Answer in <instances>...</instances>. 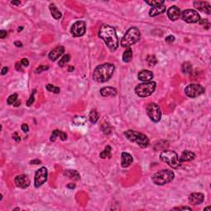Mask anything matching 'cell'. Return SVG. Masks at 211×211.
Wrapping results in <instances>:
<instances>
[{
  "instance_id": "6da1fadb",
  "label": "cell",
  "mask_w": 211,
  "mask_h": 211,
  "mask_svg": "<svg viewBox=\"0 0 211 211\" xmlns=\"http://www.w3.org/2000/svg\"><path fill=\"white\" fill-rule=\"evenodd\" d=\"M98 36L104 41L110 51H116L119 45V42H118L116 32L113 26L107 24L102 25L99 29Z\"/></svg>"
},
{
  "instance_id": "7a4b0ae2",
  "label": "cell",
  "mask_w": 211,
  "mask_h": 211,
  "mask_svg": "<svg viewBox=\"0 0 211 211\" xmlns=\"http://www.w3.org/2000/svg\"><path fill=\"white\" fill-rule=\"evenodd\" d=\"M115 71L113 64L106 63L98 65L93 71L92 79L97 82H105L111 78Z\"/></svg>"
},
{
  "instance_id": "3957f363",
  "label": "cell",
  "mask_w": 211,
  "mask_h": 211,
  "mask_svg": "<svg viewBox=\"0 0 211 211\" xmlns=\"http://www.w3.org/2000/svg\"><path fill=\"white\" fill-rule=\"evenodd\" d=\"M124 135L126 136V138L129 141L135 143L136 144L139 145L142 148H147L149 144V139L148 138V136L143 133L138 132L135 130H132V129L127 130L124 133Z\"/></svg>"
},
{
  "instance_id": "277c9868",
  "label": "cell",
  "mask_w": 211,
  "mask_h": 211,
  "mask_svg": "<svg viewBox=\"0 0 211 211\" xmlns=\"http://www.w3.org/2000/svg\"><path fill=\"white\" fill-rule=\"evenodd\" d=\"M140 39V32L135 26H132L127 30L126 34L121 39L120 45L122 47L129 48L136 42H138Z\"/></svg>"
},
{
  "instance_id": "5b68a950",
  "label": "cell",
  "mask_w": 211,
  "mask_h": 211,
  "mask_svg": "<svg viewBox=\"0 0 211 211\" xmlns=\"http://www.w3.org/2000/svg\"><path fill=\"white\" fill-rule=\"evenodd\" d=\"M174 173L169 169H163L157 172L152 176L153 182L158 186H164L167 183H170L174 179Z\"/></svg>"
},
{
  "instance_id": "8992f818",
  "label": "cell",
  "mask_w": 211,
  "mask_h": 211,
  "mask_svg": "<svg viewBox=\"0 0 211 211\" xmlns=\"http://www.w3.org/2000/svg\"><path fill=\"white\" fill-rule=\"evenodd\" d=\"M160 159L167 165H169L172 168L177 169L182 166V162L176 152L172 150H164L161 153Z\"/></svg>"
},
{
  "instance_id": "52a82bcc",
  "label": "cell",
  "mask_w": 211,
  "mask_h": 211,
  "mask_svg": "<svg viewBox=\"0 0 211 211\" xmlns=\"http://www.w3.org/2000/svg\"><path fill=\"white\" fill-rule=\"evenodd\" d=\"M156 82L154 81L139 83L135 88V92L137 96L140 98H147L154 92L156 89Z\"/></svg>"
},
{
  "instance_id": "ba28073f",
  "label": "cell",
  "mask_w": 211,
  "mask_h": 211,
  "mask_svg": "<svg viewBox=\"0 0 211 211\" xmlns=\"http://www.w3.org/2000/svg\"><path fill=\"white\" fill-rule=\"evenodd\" d=\"M146 112L148 116L150 118L152 121L155 123L159 122L162 118V111L160 107L154 102H150L146 107Z\"/></svg>"
},
{
  "instance_id": "9c48e42d",
  "label": "cell",
  "mask_w": 211,
  "mask_h": 211,
  "mask_svg": "<svg viewBox=\"0 0 211 211\" xmlns=\"http://www.w3.org/2000/svg\"><path fill=\"white\" fill-rule=\"evenodd\" d=\"M185 93L187 97L191 98H197L199 96L202 95L205 92V88L203 86L197 83H191L187 85L185 88Z\"/></svg>"
},
{
  "instance_id": "30bf717a",
  "label": "cell",
  "mask_w": 211,
  "mask_h": 211,
  "mask_svg": "<svg viewBox=\"0 0 211 211\" xmlns=\"http://www.w3.org/2000/svg\"><path fill=\"white\" fill-rule=\"evenodd\" d=\"M181 17L187 23H196L200 22V16L195 10L186 9L181 13Z\"/></svg>"
},
{
  "instance_id": "8fae6325",
  "label": "cell",
  "mask_w": 211,
  "mask_h": 211,
  "mask_svg": "<svg viewBox=\"0 0 211 211\" xmlns=\"http://www.w3.org/2000/svg\"><path fill=\"white\" fill-rule=\"evenodd\" d=\"M48 177V172L46 167H42L36 172L34 185L36 188L41 186L45 182H46Z\"/></svg>"
},
{
  "instance_id": "7c38bea8",
  "label": "cell",
  "mask_w": 211,
  "mask_h": 211,
  "mask_svg": "<svg viewBox=\"0 0 211 211\" xmlns=\"http://www.w3.org/2000/svg\"><path fill=\"white\" fill-rule=\"evenodd\" d=\"M70 32L73 36L80 37L86 32V23L83 21H77L71 26Z\"/></svg>"
},
{
  "instance_id": "4fadbf2b",
  "label": "cell",
  "mask_w": 211,
  "mask_h": 211,
  "mask_svg": "<svg viewBox=\"0 0 211 211\" xmlns=\"http://www.w3.org/2000/svg\"><path fill=\"white\" fill-rule=\"evenodd\" d=\"M14 182L18 188H22V189H26L27 188L30 184H31V181L29 179V177L26 175L22 174V175H18L15 177L14 179Z\"/></svg>"
},
{
  "instance_id": "5bb4252c",
  "label": "cell",
  "mask_w": 211,
  "mask_h": 211,
  "mask_svg": "<svg viewBox=\"0 0 211 211\" xmlns=\"http://www.w3.org/2000/svg\"><path fill=\"white\" fill-rule=\"evenodd\" d=\"M204 200H205V195L200 192L192 193L188 197V201L192 205H200L204 202Z\"/></svg>"
},
{
  "instance_id": "9a60e30c",
  "label": "cell",
  "mask_w": 211,
  "mask_h": 211,
  "mask_svg": "<svg viewBox=\"0 0 211 211\" xmlns=\"http://www.w3.org/2000/svg\"><path fill=\"white\" fill-rule=\"evenodd\" d=\"M193 5L196 9H198L200 12L206 13V14H210L211 13V7L210 4L208 2H204V1H195L193 3Z\"/></svg>"
},
{
  "instance_id": "2e32d148",
  "label": "cell",
  "mask_w": 211,
  "mask_h": 211,
  "mask_svg": "<svg viewBox=\"0 0 211 211\" xmlns=\"http://www.w3.org/2000/svg\"><path fill=\"white\" fill-rule=\"evenodd\" d=\"M64 53V47L62 45H59L57 47L54 48L53 50L49 53L48 57L51 61H56Z\"/></svg>"
},
{
  "instance_id": "e0dca14e",
  "label": "cell",
  "mask_w": 211,
  "mask_h": 211,
  "mask_svg": "<svg viewBox=\"0 0 211 211\" xmlns=\"http://www.w3.org/2000/svg\"><path fill=\"white\" fill-rule=\"evenodd\" d=\"M181 13H181V10H180L179 8L175 6V5L172 6L169 9L167 10V17H168V18L172 20V21H173V22L178 20L181 17Z\"/></svg>"
},
{
  "instance_id": "ac0fdd59",
  "label": "cell",
  "mask_w": 211,
  "mask_h": 211,
  "mask_svg": "<svg viewBox=\"0 0 211 211\" xmlns=\"http://www.w3.org/2000/svg\"><path fill=\"white\" fill-rule=\"evenodd\" d=\"M153 78H154V73L150 70H142L138 74V79L140 81H143L144 82H150L152 79H153Z\"/></svg>"
},
{
  "instance_id": "d6986e66",
  "label": "cell",
  "mask_w": 211,
  "mask_h": 211,
  "mask_svg": "<svg viewBox=\"0 0 211 211\" xmlns=\"http://www.w3.org/2000/svg\"><path fill=\"white\" fill-rule=\"evenodd\" d=\"M165 11H166L165 4H161V5H158V6L152 7L151 9L149 11V16L152 17H154L163 13Z\"/></svg>"
},
{
  "instance_id": "ffe728a7",
  "label": "cell",
  "mask_w": 211,
  "mask_h": 211,
  "mask_svg": "<svg viewBox=\"0 0 211 211\" xmlns=\"http://www.w3.org/2000/svg\"><path fill=\"white\" fill-rule=\"evenodd\" d=\"M132 163L133 157L131 155L126 152H124L121 154V166H122V167L126 168V167H129Z\"/></svg>"
},
{
  "instance_id": "44dd1931",
  "label": "cell",
  "mask_w": 211,
  "mask_h": 211,
  "mask_svg": "<svg viewBox=\"0 0 211 211\" xmlns=\"http://www.w3.org/2000/svg\"><path fill=\"white\" fill-rule=\"evenodd\" d=\"M102 97H115L117 94V90L112 87H104L100 90Z\"/></svg>"
},
{
  "instance_id": "7402d4cb",
  "label": "cell",
  "mask_w": 211,
  "mask_h": 211,
  "mask_svg": "<svg viewBox=\"0 0 211 211\" xmlns=\"http://www.w3.org/2000/svg\"><path fill=\"white\" fill-rule=\"evenodd\" d=\"M179 158L180 161H181L182 163H184V162H190V161H192L195 159V153L190 151V150H184Z\"/></svg>"
},
{
  "instance_id": "603a6c76",
  "label": "cell",
  "mask_w": 211,
  "mask_h": 211,
  "mask_svg": "<svg viewBox=\"0 0 211 211\" xmlns=\"http://www.w3.org/2000/svg\"><path fill=\"white\" fill-rule=\"evenodd\" d=\"M58 137H60L62 141H64V140L67 139V135L65 133L63 132V131H60V130H58V129H55V130H53V132L51 134V141L54 142Z\"/></svg>"
},
{
  "instance_id": "cb8c5ba5",
  "label": "cell",
  "mask_w": 211,
  "mask_h": 211,
  "mask_svg": "<svg viewBox=\"0 0 211 211\" xmlns=\"http://www.w3.org/2000/svg\"><path fill=\"white\" fill-rule=\"evenodd\" d=\"M49 7H50V11H51V15H52L54 18L59 20V19L62 17V13H61L60 10L57 8V7L55 6L54 3H51Z\"/></svg>"
},
{
  "instance_id": "d4e9b609",
  "label": "cell",
  "mask_w": 211,
  "mask_h": 211,
  "mask_svg": "<svg viewBox=\"0 0 211 211\" xmlns=\"http://www.w3.org/2000/svg\"><path fill=\"white\" fill-rule=\"evenodd\" d=\"M64 174V176L69 177L70 179L74 180V181H79L80 180V175L76 170H65Z\"/></svg>"
},
{
  "instance_id": "484cf974",
  "label": "cell",
  "mask_w": 211,
  "mask_h": 211,
  "mask_svg": "<svg viewBox=\"0 0 211 211\" xmlns=\"http://www.w3.org/2000/svg\"><path fill=\"white\" fill-rule=\"evenodd\" d=\"M133 58V51L132 49L130 47L127 48V50H126V51L124 52L123 56H122V59H123V61L125 63H129L131 61Z\"/></svg>"
},
{
  "instance_id": "4316f807",
  "label": "cell",
  "mask_w": 211,
  "mask_h": 211,
  "mask_svg": "<svg viewBox=\"0 0 211 211\" xmlns=\"http://www.w3.org/2000/svg\"><path fill=\"white\" fill-rule=\"evenodd\" d=\"M73 123L74 124L75 126H84L87 123V119L84 116H77L73 119Z\"/></svg>"
},
{
  "instance_id": "83f0119b",
  "label": "cell",
  "mask_w": 211,
  "mask_h": 211,
  "mask_svg": "<svg viewBox=\"0 0 211 211\" xmlns=\"http://www.w3.org/2000/svg\"><path fill=\"white\" fill-rule=\"evenodd\" d=\"M110 154H111V147L110 145H107V147L101 152L100 154V158L102 159H105L107 158H110Z\"/></svg>"
},
{
  "instance_id": "f1b7e54d",
  "label": "cell",
  "mask_w": 211,
  "mask_h": 211,
  "mask_svg": "<svg viewBox=\"0 0 211 211\" xmlns=\"http://www.w3.org/2000/svg\"><path fill=\"white\" fill-rule=\"evenodd\" d=\"M98 119H99V114L97 111V110H92L89 113V120L91 121V123L95 124L98 122Z\"/></svg>"
},
{
  "instance_id": "f546056e",
  "label": "cell",
  "mask_w": 211,
  "mask_h": 211,
  "mask_svg": "<svg viewBox=\"0 0 211 211\" xmlns=\"http://www.w3.org/2000/svg\"><path fill=\"white\" fill-rule=\"evenodd\" d=\"M182 71L185 74L191 73L192 71V64L190 62H184L182 65Z\"/></svg>"
},
{
  "instance_id": "4dcf8cb0",
  "label": "cell",
  "mask_w": 211,
  "mask_h": 211,
  "mask_svg": "<svg viewBox=\"0 0 211 211\" xmlns=\"http://www.w3.org/2000/svg\"><path fill=\"white\" fill-rule=\"evenodd\" d=\"M146 61H147V63H148V64L149 65V66H154V65H156V64H158V60H157V58H156L154 55H152V54L147 56V58H146Z\"/></svg>"
},
{
  "instance_id": "1f68e13d",
  "label": "cell",
  "mask_w": 211,
  "mask_h": 211,
  "mask_svg": "<svg viewBox=\"0 0 211 211\" xmlns=\"http://www.w3.org/2000/svg\"><path fill=\"white\" fill-rule=\"evenodd\" d=\"M45 88H46L49 92H53V93H55V94L60 93V88H59V87L54 86L52 85V84H47V85L45 86Z\"/></svg>"
},
{
  "instance_id": "d6a6232c",
  "label": "cell",
  "mask_w": 211,
  "mask_h": 211,
  "mask_svg": "<svg viewBox=\"0 0 211 211\" xmlns=\"http://www.w3.org/2000/svg\"><path fill=\"white\" fill-rule=\"evenodd\" d=\"M70 60V54H65V55H64L62 58H61V60H60V61H59V66L60 67H64L65 64H66Z\"/></svg>"
},
{
  "instance_id": "836d02e7",
  "label": "cell",
  "mask_w": 211,
  "mask_h": 211,
  "mask_svg": "<svg viewBox=\"0 0 211 211\" xmlns=\"http://www.w3.org/2000/svg\"><path fill=\"white\" fill-rule=\"evenodd\" d=\"M17 99H18V95L17 93L12 94L7 99V103H8V105H13Z\"/></svg>"
},
{
  "instance_id": "e575fe53",
  "label": "cell",
  "mask_w": 211,
  "mask_h": 211,
  "mask_svg": "<svg viewBox=\"0 0 211 211\" xmlns=\"http://www.w3.org/2000/svg\"><path fill=\"white\" fill-rule=\"evenodd\" d=\"M145 3L150 5L152 7H155V6H158V5H161V4H165V2L164 1H160V0H156V1H144Z\"/></svg>"
},
{
  "instance_id": "d590c367",
  "label": "cell",
  "mask_w": 211,
  "mask_h": 211,
  "mask_svg": "<svg viewBox=\"0 0 211 211\" xmlns=\"http://www.w3.org/2000/svg\"><path fill=\"white\" fill-rule=\"evenodd\" d=\"M36 92V90H34V91H32V94H31V96H30V98H29V99L26 101V106L27 107H31L33 103H34V101H35V93Z\"/></svg>"
},
{
  "instance_id": "8d00e7d4",
  "label": "cell",
  "mask_w": 211,
  "mask_h": 211,
  "mask_svg": "<svg viewBox=\"0 0 211 211\" xmlns=\"http://www.w3.org/2000/svg\"><path fill=\"white\" fill-rule=\"evenodd\" d=\"M200 24L201 26H203L204 28L205 29H209V22L208 19H201L200 20Z\"/></svg>"
},
{
  "instance_id": "74e56055",
  "label": "cell",
  "mask_w": 211,
  "mask_h": 211,
  "mask_svg": "<svg viewBox=\"0 0 211 211\" xmlns=\"http://www.w3.org/2000/svg\"><path fill=\"white\" fill-rule=\"evenodd\" d=\"M48 70H49V66H47V65H41V66H39L37 69L36 70V73H41V72Z\"/></svg>"
},
{
  "instance_id": "f35d334b",
  "label": "cell",
  "mask_w": 211,
  "mask_h": 211,
  "mask_svg": "<svg viewBox=\"0 0 211 211\" xmlns=\"http://www.w3.org/2000/svg\"><path fill=\"white\" fill-rule=\"evenodd\" d=\"M103 131H104L106 135H109V134L111 133V127L110 126H108V125H107V126L104 125L103 126Z\"/></svg>"
},
{
  "instance_id": "ab89813d",
  "label": "cell",
  "mask_w": 211,
  "mask_h": 211,
  "mask_svg": "<svg viewBox=\"0 0 211 211\" xmlns=\"http://www.w3.org/2000/svg\"><path fill=\"white\" fill-rule=\"evenodd\" d=\"M13 139L15 140V141L17 142H20L21 141V137H20V135H18V133L17 132H14L13 135Z\"/></svg>"
},
{
  "instance_id": "60d3db41",
  "label": "cell",
  "mask_w": 211,
  "mask_h": 211,
  "mask_svg": "<svg viewBox=\"0 0 211 211\" xmlns=\"http://www.w3.org/2000/svg\"><path fill=\"white\" fill-rule=\"evenodd\" d=\"M165 41H166V42H167V43H172V42H174V41H175V37H174L173 36H168L166 37Z\"/></svg>"
},
{
  "instance_id": "b9f144b4",
  "label": "cell",
  "mask_w": 211,
  "mask_h": 211,
  "mask_svg": "<svg viewBox=\"0 0 211 211\" xmlns=\"http://www.w3.org/2000/svg\"><path fill=\"white\" fill-rule=\"evenodd\" d=\"M21 64H22V65L24 67H27L29 65V61L27 59H26V58H23L22 60H21Z\"/></svg>"
},
{
  "instance_id": "7bdbcfd3",
  "label": "cell",
  "mask_w": 211,
  "mask_h": 211,
  "mask_svg": "<svg viewBox=\"0 0 211 211\" xmlns=\"http://www.w3.org/2000/svg\"><path fill=\"white\" fill-rule=\"evenodd\" d=\"M8 36V32L5 30H1L0 31V38L1 39H4Z\"/></svg>"
},
{
  "instance_id": "ee69618b",
  "label": "cell",
  "mask_w": 211,
  "mask_h": 211,
  "mask_svg": "<svg viewBox=\"0 0 211 211\" xmlns=\"http://www.w3.org/2000/svg\"><path fill=\"white\" fill-rule=\"evenodd\" d=\"M22 130L24 133H26L29 131V127L27 124H23L22 126Z\"/></svg>"
},
{
  "instance_id": "f6af8a7d",
  "label": "cell",
  "mask_w": 211,
  "mask_h": 211,
  "mask_svg": "<svg viewBox=\"0 0 211 211\" xmlns=\"http://www.w3.org/2000/svg\"><path fill=\"white\" fill-rule=\"evenodd\" d=\"M22 64H21V62H17V63L16 64V70H17V71H22Z\"/></svg>"
},
{
  "instance_id": "bcb514c9",
  "label": "cell",
  "mask_w": 211,
  "mask_h": 211,
  "mask_svg": "<svg viewBox=\"0 0 211 211\" xmlns=\"http://www.w3.org/2000/svg\"><path fill=\"white\" fill-rule=\"evenodd\" d=\"M30 163L31 164H36V165H38V164L41 163V161L40 160V159H34V160L31 161V162H30Z\"/></svg>"
},
{
  "instance_id": "7dc6e473",
  "label": "cell",
  "mask_w": 211,
  "mask_h": 211,
  "mask_svg": "<svg viewBox=\"0 0 211 211\" xmlns=\"http://www.w3.org/2000/svg\"><path fill=\"white\" fill-rule=\"evenodd\" d=\"M173 209H178V210H184V209H188V210H192L191 207H178V208H174Z\"/></svg>"
},
{
  "instance_id": "c3c4849f",
  "label": "cell",
  "mask_w": 211,
  "mask_h": 211,
  "mask_svg": "<svg viewBox=\"0 0 211 211\" xmlns=\"http://www.w3.org/2000/svg\"><path fill=\"white\" fill-rule=\"evenodd\" d=\"M8 67H3V70H2V71H1V73H2V75H5L7 73H8Z\"/></svg>"
},
{
  "instance_id": "681fc988",
  "label": "cell",
  "mask_w": 211,
  "mask_h": 211,
  "mask_svg": "<svg viewBox=\"0 0 211 211\" xmlns=\"http://www.w3.org/2000/svg\"><path fill=\"white\" fill-rule=\"evenodd\" d=\"M14 45H16L17 47H22V43L21 41H15Z\"/></svg>"
},
{
  "instance_id": "f907efd6",
  "label": "cell",
  "mask_w": 211,
  "mask_h": 211,
  "mask_svg": "<svg viewBox=\"0 0 211 211\" xmlns=\"http://www.w3.org/2000/svg\"><path fill=\"white\" fill-rule=\"evenodd\" d=\"M67 187L68 188H70V189H74L76 187L75 184H73V183H70V184H69V185H67Z\"/></svg>"
},
{
  "instance_id": "816d5d0a",
  "label": "cell",
  "mask_w": 211,
  "mask_h": 211,
  "mask_svg": "<svg viewBox=\"0 0 211 211\" xmlns=\"http://www.w3.org/2000/svg\"><path fill=\"white\" fill-rule=\"evenodd\" d=\"M20 105H21V101H20L19 99H17V101H15V103L13 104V106H14V107H19Z\"/></svg>"
},
{
  "instance_id": "f5cc1de1",
  "label": "cell",
  "mask_w": 211,
  "mask_h": 211,
  "mask_svg": "<svg viewBox=\"0 0 211 211\" xmlns=\"http://www.w3.org/2000/svg\"><path fill=\"white\" fill-rule=\"evenodd\" d=\"M11 3H12L13 5H17V6H18V5L21 4V2H20V1H12Z\"/></svg>"
},
{
  "instance_id": "db71d44e",
  "label": "cell",
  "mask_w": 211,
  "mask_h": 211,
  "mask_svg": "<svg viewBox=\"0 0 211 211\" xmlns=\"http://www.w3.org/2000/svg\"><path fill=\"white\" fill-rule=\"evenodd\" d=\"M73 70H74V68H73V66L69 67V72H71V71H73Z\"/></svg>"
},
{
  "instance_id": "11a10c76",
  "label": "cell",
  "mask_w": 211,
  "mask_h": 211,
  "mask_svg": "<svg viewBox=\"0 0 211 211\" xmlns=\"http://www.w3.org/2000/svg\"><path fill=\"white\" fill-rule=\"evenodd\" d=\"M204 210H210V206H208V207L205 208L204 209Z\"/></svg>"
}]
</instances>
